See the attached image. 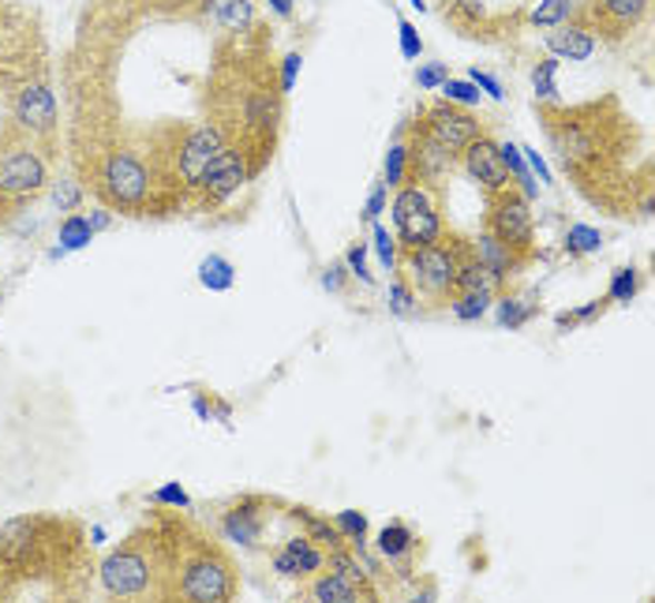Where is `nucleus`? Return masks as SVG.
Wrapping results in <instances>:
<instances>
[{
	"label": "nucleus",
	"mask_w": 655,
	"mask_h": 603,
	"mask_svg": "<svg viewBox=\"0 0 655 603\" xmlns=\"http://www.w3.org/2000/svg\"><path fill=\"white\" fill-rule=\"evenodd\" d=\"M648 12L652 0H577L570 23L588 30L603 46H622L648 23Z\"/></svg>",
	"instance_id": "obj_12"
},
{
	"label": "nucleus",
	"mask_w": 655,
	"mask_h": 603,
	"mask_svg": "<svg viewBox=\"0 0 655 603\" xmlns=\"http://www.w3.org/2000/svg\"><path fill=\"white\" fill-rule=\"evenodd\" d=\"M468 79H472V83H476L480 90H487V94L495 98V102H502V98H506V90H502V83H498V79L491 76V72H480V68H472Z\"/></svg>",
	"instance_id": "obj_44"
},
{
	"label": "nucleus",
	"mask_w": 655,
	"mask_h": 603,
	"mask_svg": "<svg viewBox=\"0 0 655 603\" xmlns=\"http://www.w3.org/2000/svg\"><path fill=\"white\" fill-rule=\"evenodd\" d=\"M345 281H349L345 263H330L326 270H322V285H326L330 293H345Z\"/></svg>",
	"instance_id": "obj_43"
},
{
	"label": "nucleus",
	"mask_w": 655,
	"mask_h": 603,
	"mask_svg": "<svg viewBox=\"0 0 655 603\" xmlns=\"http://www.w3.org/2000/svg\"><path fill=\"white\" fill-rule=\"evenodd\" d=\"M416 547H420V540H416V532L405 525V521H390V525L379 532L382 559L393 562V566H401V570L412 566V559H416Z\"/></svg>",
	"instance_id": "obj_21"
},
{
	"label": "nucleus",
	"mask_w": 655,
	"mask_h": 603,
	"mask_svg": "<svg viewBox=\"0 0 655 603\" xmlns=\"http://www.w3.org/2000/svg\"><path fill=\"white\" fill-rule=\"evenodd\" d=\"M551 154L577 192L614 218H652L655 180L648 135L618 94L588 102H536Z\"/></svg>",
	"instance_id": "obj_1"
},
{
	"label": "nucleus",
	"mask_w": 655,
	"mask_h": 603,
	"mask_svg": "<svg viewBox=\"0 0 655 603\" xmlns=\"http://www.w3.org/2000/svg\"><path fill=\"white\" fill-rule=\"evenodd\" d=\"M457 169H465L468 180H476V188L483 195H495V192H502V188L513 184L510 169H506V162H502V150L495 139H491V132L472 139V143L465 147V154H461Z\"/></svg>",
	"instance_id": "obj_15"
},
{
	"label": "nucleus",
	"mask_w": 655,
	"mask_h": 603,
	"mask_svg": "<svg viewBox=\"0 0 655 603\" xmlns=\"http://www.w3.org/2000/svg\"><path fill=\"white\" fill-rule=\"evenodd\" d=\"M397 30H401V53H405L409 60H416L420 53H423V42H420V30L409 23V19H401L397 23Z\"/></svg>",
	"instance_id": "obj_40"
},
{
	"label": "nucleus",
	"mask_w": 655,
	"mask_h": 603,
	"mask_svg": "<svg viewBox=\"0 0 655 603\" xmlns=\"http://www.w3.org/2000/svg\"><path fill=\"white\" fill-rule=\"evenodd\" d=\"M439 90H442V98H446V102L465 105V109L480 105V98H483V90L472 83V79H446V83H442Z\"/></svg>",
	"instance_id": "obj_33"
},
{
	"label": "nucleus",
	"mask_w": 655,
	"mask_h": 603,
	"mask_svg": "<svg viewBox=\"0 0 655 603\" xmlns=\"http://www.w3.org/2000/svg\"><path fill=\"white\" fill-rule=\"evenodd\" d=\"M386 192H390V188L382 184V180H379L375 188H371V195H367V207H364V218H367V221H375V218L382 214V210H386Z\"/></svg>",
	"instance_id": "obj_45"
},
{
	"label": "nucleus",
	"mask_w": 655,
	"mask_h": 603,
	"mask_svg": "<svg viewBox=\"0 0 655 603\" xmlns=\"http://www.w3.org/2000/svg\"><path fill=\"white\" fill-rule=\"evenodd\" d=\"M57 165V158L19 124H0V225L30 210L53 188Z\"/></svg>",
	"instance_id": "obj_5"
},
{
	"label": "nucleus",
	"mask_w": 655,
	"mask_h": 603,
	"mask_svg": "<svg viewBox=\"0 0 655 603\" xmlns=\"http://www.w3.org/2000/svg\"><path fill=\"white\" fill-rule=\"evenodd\" d=\"M491 300H495V293H457L450 300L446 311L453 319H461V323H480L491 311Z\"/></svg>",
	"instance_id": "obj_29"
},
{
	"label": "nucleus",
	"mask_w": 655,
	"mask_h": 603,
	"mask_svg": "<svg viewBox=\"0 0 655 603\" xmlns=\"http://www.w3.org/2000/svg\"><path fill=\"white\" fill-rule=\"evenodd\" d=\"M270 8H274L278 19H292V8H296V0H270Z\"/></svg>",
	"instance_id": "obj_47"
},
{
	"label": "nucleus",
	"mask_w": 655,
	"mask_h": 603,
	"mask_svg": "<svg viewBox=\"0 0 655 603\" xmlns=\"http://www.w3.org/2000/svg\"><path fill=\"white\" fill-rule=\"evenodd\" d=\"M0 304H4V293H0Z\"/></svg>",
	"instance_id": "obj_49"
},
{
	"label": "nucleus",
	"mask_w": 655,
	"mask_h": 603,
	"mask_svg": "<svg viewBox=\"0 0 655 603\" xmlns=\"http://www.w3.org/2000/svg\"><path fill=\"white\" fill-rule=\"evenodd\" d=\"M300 68H304V57H300V53H289V57L278 60V72H281V87H285V94L292 90V83H296Z\"/></svg>",
	"instance_id": "obj_42"
},
{
	"label": "nucleus",
	"mask_w": 655,
	"mask_h": 603,
	"mask_svg": "<svg viewBox=\"0 0 655 603\" xmlns=\"http://www.w3.org/2000/svg\"><path fill=\"white\" fill-rule=\"evenodd\" d=\"M199 285L210 289V293H229L236 285V270L225 255H206L199 263Z\"/></svg>",
	"instance_id": "obj_25"
},
{
	"label": "nucleus",
	"mask_w": 655,
	"mask_h": 603,
	"mask_svg": "<svg viewBox=\"0 0 655 603\" xmlns=\"http://www.w3.org/2000/svg\"><path fill=\"white\" fill-rule=\"evenodd\" d=\"M412 120L420 124L423 135H431L435 143L446 150L450 158L465 154V147L472 143V139H480L483 132H491L487 117L472 113V109L465 105H453L446 102V98H435V102H420L416 113H412Z\"/></svg>",
	"instance_id": "obj_13"
},
{
	"label": "nucleus",
	"mask_w": 655,
	"mask_h": 603,
	"mask_svg": "<svg viewBox=\"0 0 655 603\" xmlns=\"http://www.w3.org/2000/svg\"><path fill=\"white\" fill-rule=\"evenodd\" d=\"M94 233H98V229L90 225V218L79 214V210H72V214L60 221V229H57L60 251H79V248H87L90 240H94Z\"/></svg>",
	"instance_id": "obj_27"
},
{
	"label": "nucleus",
	"mask_w": 655,
	"mask_h": 603,
	"mask_svg": "<svg viewBox=\"0 0 655 603\" xmlns=\"http://www.w3.org/2000/svg\"><path fill=\"white\" fill-rule=\"evenodd\" d=\"M603 248V233L596 225H570L566 237H562V251L570 259H584V255H596Z\"/></svg>",
	"instance_id": "obj_28"
},
{
	"label": "nucleus",
	"mask_w": 655,
	"mask_h": 603,
	"mask_svg": "<svg viewBox=\"0 0 655 603\" xmlns=\"http://www.w3.org/2000/svg\"><path fill=\"white\" fill-rule=\"evenodd\" d=\"M147 517L154 521L161 547V600L233 603L240 596V566L218 532L199 525L188 510L158 506Z\"/></svg>",
	"instance_id": "obj_4"
},
{
	"label": "nucleus",
	"mask_w": 655,
	"mask_h": 603,
	"mask_svg": "<svg viewBox=\"0 0 655 603\" xmlns=\"http://www.w3.org/2000/svg\"><path fill=\"white\" fill-rule=\"evenodd\" d=\"M345 263H349V274L352 278H360V281H375L371 278V270H367V251H364V244H352L349 251H345Z\"/></svg>",
	"instance_id": "obj_39"
},
{
	"label": "nucleus",
	"mask_w": 655,
	"mask_h": 603,
	"mask_svg": "<svg viewBox=\"0 0 655 603\" xmlns=\"http://www.w3.org/2000/svg\"><path fill=\"white\" fill-rule=\"evenodd\" d=\"M521 150H524V158H528V165H532V169H536V173H540V180H543V184H554V180H551V169L543 165V158L536 154V150H528V147H521Z\"/></svg>",
	"instance_id": "obj_46"
},
{
	"label": "nucleus",
	"mask_w": 655,
	"mask_h": 603,
	"mask_svg": "<svg viewBox=\"0 0 655 603\" xmlns=\"http://www.w3.org/2000/svg\"><path fill=\"white\" fill-rule=\"evenodd\" d=\"M468 237L446 229L442 240L423 248H401L397 255V274L409 281V289L416 293L420 315H435L446 311L450 300L457 297V267H461V251H465Z\"/></svg>",
	"instance_id": "obj_7"
},
{
	"label": "nucleus",
	"mask_w": 655,
	"mask_h": 603,
	"mask_svg": "<svg viewBox=\"0 0 655 603\" xmlns=\"http://www.w3.org/2000/svg\"><path fill=\"white\" fill-rule=\"evenodd\" d=\"M390 311H393V315H401V319H409V315H420L416 293H412V289H409V281L401 278V274L390 281Z\"/></svg>",
	"instance_id": "obj_34"
},
{
	"label": "nucleus",
	"mask_w": 655,
	"mask_h": 603,
	"mask_svg": "<svg viewBox=\"0 0 655 603\" xmlns=\"http://www.w3.org/2000/svg\"><path fill=\"white\" fill-rule=\"evenodd\" d=\"M270 506H274V499L255 495V491L229 499L225 506L218 510V536L225 540V544H236L244 551H259L262 536H266V525H270Z\"/></svg>",
	"instance_id": "obj_14"
},
{
	"label": "nucleus",
	"mask_w": 655,
	"mask_h": 603,
	"mask_svg": "<svg viewBox=\"0 0 655 603\" xmlns=\"http://www.w3.org/2000/svg\"><path fill=\"white\" fill-rule=\"evenodd\" d=\"M147 23H199L203 0H131Z\"/></svg>",
	"instance_id": "obj_22"
},
{
	"label": "nucleus",
	"mask_w": 655,
	"mask_h": 603,
	"mask_svg": "<svg viewBox=\"0 0 655 603\" xmlns=\"http://www.w3.org/2000/svg\"><path fill=\"white\" fill-rule=\"evenodd\" d=\"M532 315H536V304H532V300H524V297L513 293V285L502 289V293H498V326L521 330Z\"/></svg>",
	"instance_id": "obj_26"
},
{
	"label": "nucleus",
	"mask_w": 655,
	"mask_h": 603,
	"mask_svg": "<svg viewBox=\"0 0 655 603\" xmlns=\"http://www.w3.org/2000/svg\"><path fill=\"white\" fill-rule=\"evenodd\" d=\"M607 304H611V300H607V297H599V300H592V304H584V308H577V311H562V315H558V326H577V323H588V319L603 315V311H607Z\"/></svg>",
	"instance_id": "obj_38"
},
{
	"label": "nucleus",
	"mask_w": 655,
	"mask_h": 603,
	"mask_svg": "<svg viewBox=\"0 0 655 603\" xmlns=\"http://www.w3.org/2000/svg\"><path fill=\"white\" fill-rule=\"evenodd\" d=\"M554 72H558V60L547 57L536 64V72H532V83H536V98L543 102H558V87H554Z\"/></svg>",
	"instance_id": "obj_35"
},
{
	"label": "nucleus",
	"mask_w": 655,
	"mask_h": 603,
	"mask_svg": "<svg viewBox=\"0 0 655 603\" xmlns=\"http://www.w3.org/2000/svg\"><path fill=\"white\" fill-rule=\"evenodd\" d=\"M412 8H420V12H423V8H427V0H412Z\"/></svg>",
	"instance_id": "obj_48"
},
{
	"label": "nucleus",
	"mask_w": 655,
	"mask_h": 603,
	"mask_svg": "<svg viewBox=\"0 0 655 603\" xmlns=\"http://www.w3.org/2000/svg\"><path fill=\"white\" fill-rule=\"evenodd\" d=\"M251 169L236 150H221V154L210 162L203 173L195 177V184L188 188L184 195V214L188 218H214L218 210H225L233 199L251 184Z\"/></svg>",
	"instance_id": "obj_9"
},
{
	"label": "nucleus",
	"mask_w": 655,
	"mask_h": 603,
	"mask_svg": "<svg viewBox=\"0 0 655 603\" xmlns=\"http://www.w3.org/2000/svg\"><path fill=\"white\" fill-rule=\"evenodd\" d=\"M371 237H375V251H379L382 270H397V255H401L397 237H393L386 225H375V229H371Z\"/></svg>",
	"instance_id": "obj_36"
},
{
	"label": "nucleus",
	"mask_w": 655,
	"mask_h": 603,
	"mask_svg": "<svg viewBox=\"0 0 655 603\" xmlns=\"http://www.w3.org/2000/svg\"><path fill=\"white\" fill-rule=\"evenodd\" d=\"M382 184H386V188L409 184V147H405V128H401V124H397V132H393V139H390L386 158H382Z\"/></svg>",
	"instance_id": "obj_24"
},
{
	"label": "nucleus",
	"mask_w": 655,
	"mask_h": 603,
	"mask_svg": "<svg viewBox=\"0 0 655 603\" xmlns=\"http://www.w3.org/2000/svg\"><path fill=\"white\" fill-rule=\"evenodd\" d=\"M98 585L109 600H161V547L154 521L131 529L98 562Z\"/></svg>",
	"instance_id": "obj_6"
},
{
	"label": "nucleus",
	"mask_w": 655,
	"mask_h": 603,
	"mask_svg": "<svg viewBox=\"0 0 655 603\" xmlns=\"http://www.w3.org/2000/svg\"><path fill=\"white\" fill-rule=\"evenodd\" d=\"M573 8H577V0H540V8H532L528 12V23L543 27V30L562 27L573 19Z\"/></svg>",
	"instance_id": "obj_30"
},
{
	"label": "nucleus",
	"mask_w": 655,
	"mask_h": 603,
	"mask_svg": "<svg viewBox=\"0 0 655 603\" xmlns=\"http://www.w3.org/2000/svg\"><path fill=\"white\" fill-rule=\"evenodd\" d=\"M483 199H487V210H483V233H491L506 248L517 251L521 259L536 263L540 259L536 214H532L528 195H524L517 184H510V188H502V192L483 195Z\"/></svg>",
	"instance_id": "obj_10"
},
{
	"label": "nucleus",
	"mask_w": 655,
	"mask_h": 603,
	"mask_svg": "<svg viewBox=\"0 0 655 603\" xmlns=\"http://www.w3.org/2000/svg\"><path fill=\"white\" fill-rule=\"evenodd\" d=\"M641 285H644V278L637 267H618L607 285V300L611 304H629V300H637Z\"/></svg>",
	"instance_id": "obj_31"
},
{
	"label": "nucleus",
	"mask_w": 655,
	"mask_h": 603,
	"mask_svg": "<svg viewBox=\"0 0 655 603\" xmlns=\"http://www.w3.org/2000/svg\"><path fill=\"white\" fill-rule=\"evenodd\" d=\"M472 244H476L480 263L491 270V278H495L502 289H510L513 281H517V278L524 274V270L532 267L528 259H521L517 251L506 248V244H502V240H495L491 233H480L476 240H472Z\"/></svg>",
	"instance_id": "obj_19"
},
{
	"label": "nucleus",
	"mask_w": 655,
	"mask_h": 603,
	"mask_svg": "<svg viewBox=\"0 0 655 603\" xmlns=\"http://www.w3.org/2000/svg\"><path fill=\"white\" fill-rule=\"evenodd\" d=\"M457 293H502V285L495 278H491V270L480 263L476 255V244H465V251H461V267H457Z\"/></svg>",
	"instance_id": "obj_23"
},
{
	"label": "nucleus",
	"mask_w": 655,
	"mask_h": 603,
	"mask_svg": "<svg viewBox=\"0 0 655 603\" xmlns=\"http://www.w3.org/2000/svg\"><path fill=\"white\" fill-rule=\"evenodd\" d=\"M259 19L262 16L255 0H203L195 27H210L218 34H240V30L255 27Z\"/></svg>",
	"instance_id": "obj_18"
},
{
	"label": "nucleus",
	"mask_w": 655,
	"mask_h": 603,
	"mask_svg": "<svg viewBox=\"0 0 655 603\" xmlns=\"http://www.w3.org/2000/svg\"><path fill=\"white\" fill-rule=\"evenodd\" d=\"M547 49L554 60H588L596 53V38H592L588 30H581L577 23H562V27H551Z\"/></svg>",
	"instance_id": "obj_20"
},
{
	"label": "nucleus",
	"mask_w": 655,
	"mask_h": 603,
	"mask_svg": "<svg viewBox=\"0 0 655 603\" xmlns=\"http://www.w3.org/2000/svg\"><path fill=\"white\" fill-rule=\"evenodd\" d=\"M270 566H274V574L281 577H292V581H311L315 574L326 570V551H322L315 540L308 536V532H300V536H289L285 544L274 547V555H270Z\"/></svg>",
	"instance_id": "obj_16"
},
{
	"label": "nucleus",
	"mask_w": 655,
	"mask_h": 603,
	"mask_svg": "<svg viewBox=\"0 0 655 603\" xmlns=\"http://www.w3.org/2000/svg\"><path fill=\"white\" fill-rule=\"evenodd\" d=\"M150 506H169V510H188L191 495L180 484H165L158 491H150Z\"/></svg>",
	"instance_id": "obj_37"
},
{
	"label": "nucleus",
	"mask_w": 655,
	"mask_h": 603,
	"mask_svg": "<svg viewBox=\"0 0 655 603\" xmlns=\"http://www.w3.org/2000/svg\"><path fill=\"white\" fill-rule=\"evenodd\" d=\"M98 581L90 532L68 514L0 521V600H83Z\"/></svg>",
	"instance_id": "obj_3"
},
{
	"label": "nucleus",
	"mask_w": 655,
	"mask_h": 603,
	"mask_svg": "<svg viewBox=\"0 0 655 603\" xmlns=\"http://www.w3.org/2000/svg\"><path fill=\"white\" fill-rule=\"evenodd\" d=\"M337 532L345 536V544L352 551H364L367 547V517L360 514V510H341V514L334 517Z\"/></svg>",
	"instance_id": "obj_32"
},
{
	"label": "nucleus",
	"mask_w": 655,
	"mask_h": 603,
	"mask_svg": "<svg viewBox=\"0 0 655 603\" xmlns=\"http://www.w3.org/2000/svg\"><path fill=\"white\" fill-rule=\"evenodd\" d=\"M285 98L274 30L266 19L240 34L214 38L210 64L199 83V109L206 124L218 128L225 147L244 158L251 177H262L278 158Z\"/></svg>",
	"instance_id": "obj_2"
},
{
	"label": "nucleus",
	"mask_w": 655,
	"mask_h": 603,
	"mask_svg": "<svg viewBox=\"0 0 655 603\" xmlns=\"http://www.w3.org/2000/svg\"><path fill=\"white\" fill-rule=\"evenodd\" d=\"M390 210H393V237H397V248L435 244L450 229L446 218H442V195L427 192L423 184H401Z\"/></svg>",
	"instance_id": "obj_11"
},
{
	"label": "nucleus",
	"mask_w": 655,
	"mask_h": 603,
	"mask_svg": "<svg viewBox=\"0 0 655 603\" xmlns=\"http://www.w3.org/2000/svg\"><path fill=\"white\" fill-rule=\"evenodd\" d=\"M450 79V68L446 64H427V68H420L416 72V83L420 90H439L442 83Z\"/></svg>",
	"instance_id": "obj_41"
},
{
	"label": "nucleus",
	"mask_w": 655,
	"mask_h": 603,
	"mask_svg": "<svg viewBox=\"0 0 655 603\" xmlns=\"http://www.w3.org/2000/svg\"><path fill=\"white\" fill-rule=\"evenodd\" d=\"M8 120L19 124L30 139H38L57 162H64V143H60V98L53 90V76H38L19 87V94L8 105Z\"/></svg>",
	"instance_id": "obj_8"
},
{
	"label": "nucleus",
	"mask_w": 655,
	"mask_h": 603,
	"mask_svg": "<svg viewBox=\"0 0 655 603\" xmlns=\"http://www.w3.org/2000/svg\"><path fill=\"white\" fill-rule=\"evenodd\" d=\"M300 596L304 600H315V603H375L379 600V589L375 581H356L349 574H341V570H322L311 581L300 585Z\"/></svg>",
	"instance_id": "obj_17"
}]
</instances>
